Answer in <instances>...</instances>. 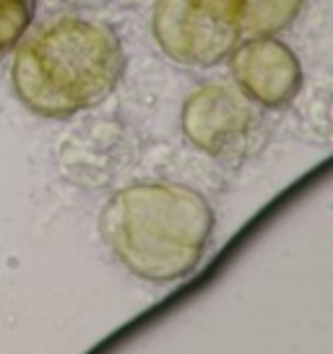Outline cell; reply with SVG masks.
<instances>
[{
  "instance_id": "6da1fadb",
  "label": "cell",
  "mask_w": 333,
  "mask_h": 354,
  "mask_svg": "<svg viewBox=\"0 0 333 354\" xmlns=\"http://www.w3.org/2000/svg\"><path fill=\"white\" fill-rule=\"evenodd\" d=\"M125 73V50L110 24L57 13L32 24L13 47L11 86L37 118L66 120L99 107Z\"/></svg>"
},
{
  "instance_id": "7a4b0ae2",
  "label": "cell",
  "mask_w": 333,
  "mask_h": 354,
  "mask_svg": "<svg viewBox=\"0 0 333 354\" xmlns=\"http://www.w3.org/2000/svg\"><path fill=\"white\" fill-rule=\"evenodd\" d=\"M99 234L135 279L172 284L188 279L203 261L213 234V209L185 183H131L102 206Z\"/></svg>"
},
{
  "instance_id": "3957f363",
  "label": "cell",
  "mask_w": 333,
  "mask_h": 354,
  "mask_svg": "<svg viewBox=\"0 0 333 354\" xmlns=\"http://www.w3.org/2000/svg\"><path fill=\"white\" fill-rule=\"evenodd\" d=\"M250 0H156L151 34L162 55L185 68L222 66L242 42Z\"/></svg>"
},
{
  "instance_id": "277c9868",
  "label": "cell",
  "mask_w": 333,
  "mask_h": 354,
  "mask_svg": "<svg viewBox=\"0 0 333 354\" xmlns=\"http://www.w3.org/2000/svg\"><path fill=\"white\" fill-rule=\"evenodd\" d=\"M180 128L198 151L219 162H234L250 154L253 138L263 133V120L260 107L234 84L209 81L182 102Z\"/></svg>"
},
{
  "instance_id": "5b68a950",
  "label": "cell",
  "mask_w": 333,
  "mask_h": 354,
  "mask_svg": "<svg viewBox=\"0 0 333 354\" xmlns=\"http://www.w3.org/2000/svg\"><path fill=\"white\" fill-rule=\"evenodd\" d=\"M232 84L260 110H281L302 88V66L278 37H250L229 53Z\"/></svg>"
},
{
  "instance_id": "8992f818",
  "label": "cell",
  "mask_w": 333,
  "mask_h": 354,
  "mask_svg": "<svg viewBox=\"0 0 333 354\" xmlns=\"http://www.w3.org/2000/svg\"><path fill=\"white\" fill-rule=\"evenodd\" d=\"M37 0H0V57L16 47L32 26Z\"/></svg>"
},
{
  "instance_id": "52a82bcc",
  "label": "cell",
  "mask_w": 333,
  "mask_h": 354,
  "mask_svg": "<svg viewBox=\"0 0 333 354\" xmlns=\"http://www.w3.org/2000/svg\"><path fill=\"white\" fill-rule=\"evenodd\" d=\"M68 8H97L102 0H60Z\"/></svg>"
}]
</instances>
